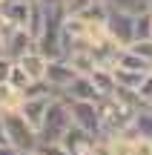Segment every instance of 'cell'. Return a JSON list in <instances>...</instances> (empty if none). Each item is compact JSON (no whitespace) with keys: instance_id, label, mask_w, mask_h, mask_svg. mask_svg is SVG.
I'll return each mask as SVG.
<instances>
[{"instance_id":"cell-2","label":"cell","mask_w":152,"mask_h":155,"mask_svg":"<svg viewBox=\"0 0 152 155\" xmlns=\"http://www.w3.org/2000/svg\"><path fill=\"white\" fill-rule=\"evenodd\" d=\"M3 115V132H6V144L15 152L23 150H37V129L26 121L17 109L11 112H0Z\"/></svg>"},{"instance_id":"cell-22","label":"cell","mask_w":152,"mask_h":155,"mask_svg":"<svg viewBox=\"0 0 152 155\" xmlns=\"http://www.w3.org/2000/svg\"><path fill=\"white\" fill-rule=\"evenodd\" d=\"M147 12H149V15H152V0H149V3H147Z\"/></svg>"},{"instance_id":"cell-24","label":"cell","mask_w":152,"mask_h":155,"mask_svg":"<svg viewBox=\"0 0 152 155\" xmlns=\"http://www.w3.org/2000/svg\"><path fill=\"white\" fill-rule=\"evenodd\" d=\"M149 72H152V66H149Z\"/></svg>"},{"instance_id":"cell-1","label":"cell","mask_w":152,"mask_h":155,"mask_svg":"<svg viewBox=\"0 0 152 155\" xmlns=\"http://www.w3.org/2000/svg\"><path fill=\"white\" fill-rule=\"evenodd\" d=\"M69 127H72L69 106H66V101L60 95H55L49 101V106H46V112H43L40 127H37V144H55V141H60Z\"/></svg>"},{"instance_id":"cell-16","label":"cell","mask_w":152,"mask_h":155,"mask_svg":"<svg viewBox=\"0 0 152 155\" xmlns=\"http://www.w3.org/2000/svg\"><path fill=\"white\" fill-rule=\"evenodd\" d=\"M126 49H132L135 55H141L144 61H149L152 63V38H144V40H132Z\"/></svg>"},{"instance_id":"cell-23","label":"cell","mask_w":152,"mask_h":155,"mask_svg":"<svg viewBox=\"0 0 152 155\" xmlns=\"http://www.w3.org/2000/svg\"><path fill=\"white\" fill-rule=\"evenodd\" d=\"M0 55H3V43H0Z\"/></svg>"},{"instance_id":"cell-15","label":"cell","mask_w":152,"mask_h":155,"mask_svg":"<svg viewBox=\"0 0 152 155\" xmlns=\"http://www.w3.org/2000/svg\"><path fill=\"white\" fill-rule=\"evenodd\" d=\"M135 92H138V98H141L144 106H152V72L144 75V81L135 86Z\"/></svg>"},{"instance_id":"cell-12","label":"cell","mask_w":152,"mask_h":155,"mask_svg":"<svg viewBox=\"0 0 152 155\" xmlns=\"http://www.w3.org/2000/svg\"><path fill=\"white\" fill-rule=\"evenodd\" d=\"M20 101H23L20 89H15L9 81H0V112L17 109V106H20Z\"/></svg>"},{"instance_id":"cell-7","label":"cell","mask_w":152,"mask_h":155,"mask_svg":"<svg viewBox=\"0 0 152 155\" xmlns=\"http://www.w3.org/2000/svg\"><path fill=\"white\" fill-rule=\"evenodd\" d=\"M95 135H89L86 129H80V127H69L66 132H63V138L57 141V144L63 147L69 155H92V150H95Z\"/></svg>"},{"instance_id":"cell-14","label":"cell","mask_w":152,"mask_h":155,"mask_svg":"<svg viewBox=\"0 0 152 155\" xmlns=\"http://www.w3.org/2000/svg\"><path fill=\"white\" fill-rule=\"evenodd\" d=\"M9 83H11L15 89H20V95H23V89H26L29 83H32V78H29L26 72H23V66H20L17 61L11 63V72H9Z\"/></svg>"},{"instance_id":"cell-17","label":"cell","mask_w":152,"mask_h":155,"mask_svg":"<svg viewBox=\"0 0 152 155\" xmlns=\"http://www.w3.org/2000/svg\"><path fill=\"white\" fill-rule=\"evenodd\" d=\"M37 152H40V155H69L60 144H57V141H55V144H37Z\"/></svg>"},{"instance_id":"cell-10","label":"cell","mask_w":152,"mask_h":155,"mask_svg":"<svg viewBox=\"0 0 152 155\" xmlns=\"http://www.w3.org/2000/svg\"><path fill=\"white\" fill-rule=\"evenodd\" d=\"M46 61H49V58H43L37 49H29V52H23V55L17 58V63L23 66V72H26L29 78H32V81H43Z\"/></svg>"},{"instance_id":"cell-20","label":"cell","mask_w":152,"mask_h":155,"mask_svg":"<svg viewBox=\"0 0 152 155\" xmlns=\"http://www.w3.org/2000/svg\"><path fill=\"white\" fill-rule=\"evenodd\" d=\"M0 155H15V150H11L9 144H0Z\"/></svg>"},{"instance_id":"cell-19","label":"cell","mask_w":152,"mask_h":155,"mask_svg":"<svg viewBox=\"0 0 152 155\" xmlns=\"http://www.w3.org/2000/svg\"><path fill=\"white\" fill-rule=\"evenodd\" d=\"M34 3L43 9H63V0H34Z\"/></svg>"},{"instance_id":"cell-4","label":"cell","mask_w":152,"mask_h":155,"mask_svg":"<svg viewBox=\"0 0 152 155\" xmlns=\"http://www.w3.org/2000/svg\"><path fill=\"white\" fill-rule=\"evenodd\" d=\"M132 23H135V15L121 9H106V17H103V29H106V38L112 40L115 46H129L132 43Z\"/></svg>"},{"instance_id":"cell-9","label":"cell","mask_w":152,"mask_h":155,"mask_svg":"<svg viewBox=\"0 0 152 155\" xmlns=\"http://www.w3.org/2000/svg\"><path fill=\"white\" fill-rule=\"evenodd\" d=\"M60 98H66V101H98V92H95V86H92L89 75H78L60 92Z\"/></svg>"},{"instance_id":"cell-13","label":"cell","mask_w":152,"mask_h":155,"mask_svg":"<svg viewBox=\"0 0 152 155\" xmlns=\"http://www.w3.org/2000/svg\"><path fill=\"white\" fill-rule=\"evenodd\" d=\"M109 9H121V12H129V15H138V12L147 9L149 0H103Z\"/></svg>"},{"instance_id":"cell-18","label":"cell","mask_w":152,"mask_h":155,"mask_svg":"<svg viewBox=\"0 0 152 155\" xmlns=\"http://www.w3.org/2000/svg\"><path fill=\"white\" fill-rule=\"evenodd\" d=\"M11 58L9 55H0V81H9V72H11Z\"/></svg>"},{"instance_id":"cell-11","label":"cell","mask_w":152,"mask_h":155,"mask_svg":"<svg viewBox=\"0 0 152 155\" xmlns=\"http://www.w3.org/2000/svg\"><path fill=\"white\" fill-rule=\"evenodd\" d=\"M92 81V86H95L98 98H103V95H112L115 92V78H112V69H103V66H95L92 72H86Z\"/></svg>"},{"instance_id":"cell-5","label":"cell","mask_w":152,"mask_h":155,"mask_svg":"<svg viewBox=\"0 0 152 155\" xmlns=\"http://www.w3.org/2000/svg\"><path fill=\"white\" fill-rule=\"evenodd\" d=\"M66 101V98H63ZM69 106V115H72V124L80 129H86L89 135L95 138H103V129H101V118H98V106L95 101H66Z\"/></svg>"},{"instance_id":"cell-8","label":"cell","mask_w":152,"mask_h":155,"mask_svg":"<svg viewBox=\"0 0 152 155\" xmlns=\"http://www.w3.org/2000/svg\"><path fill=\"white\" fill-rule=\"evenodd\" d=\"M29 49H34V40H32V35H29L26 29H15V32L3 40V55H9L11 61H17V58H20L23 52H29Z\"/></svg>"},{"instance_id":"cell-21","label":"cell","mask_w":152,"mask_h":155,"mask_svg":"<svg viewBox=\"0 0 152 155\" xmlns=\"http://www.w3.org/2000/svg\"><path fill=\"white\" fill-rule=\"evenodd\" d=\"M15 155H40L37 150H23V152H15Z\"/></svg>"},{"instance_id":"cell-3","label":"cell","mask_w":152,"mask_h":155,"mask_svg":"<svg viewBox=\"0 0 152 155\" xmlns=\"http://www.w3.org/2000/svg\"><path fill=\"white\" fill-rule=\"evenodd\" d=\"M95 106H98V118H101L103 135H115V132H121V129H126L129 121H132V115L138 112V109H132V106L121 104L115 95H103V98H98Z\"/></svg>"},{"instance_id":"cell-25","label":"cell","mask_w":152,"mask_h":155,"mask_svg":"<svg viewBox=\"0 0 152 155\" xmlns=\"http://www.w3.org/2000/svg\"><path fill=\"white\" fill-rule=\"evenodd\" d=\"M149 109H152V106H149Z\"/></svg>"},{"instance_id":"cell-6","label":"cell","mask_w":152,"mask_h":155,"mask_svg":"<svg viewBox=\"0 0 152 155\" xmlns=\"http://www.w3.org/2000/svg\"><path fill=\"white\" fill-rule=\"evenodd\" d=\"M75 78H78V72H75V66L66 61V58H52V61H46L43 81L49 83V89H52L55 95H60L63 89L75 81Z\"/></svg>"}]
</instances>
